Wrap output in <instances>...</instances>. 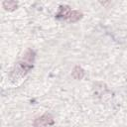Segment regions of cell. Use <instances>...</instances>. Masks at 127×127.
<instances>
[{"instance_id":"277c9868","label":"cell","mask_w":127,"mask_h":127,"mask_svg":"<svg viewBox=\"0 0 127 127\" xmlns=\"http://www.w3.org/2000/svg\"><path fill=\"white\" fill-rule=\"evenodd\" d=\"M80 18H81V13L78 11H71L69 16H68V20L70 22H76Z\"/></svg>"},{"instance_id":"5b68a950","label":"cell","mask_w":127,"mask_h":127,"mask_svg":"<svg viewBox=\"0 0 127 127\" xmlns=\"http://www.w3.org/2000/svg\"><path fill=\"white\" fill-rule=\"evenodd\" d=\"M3 6L6 10H14L17 7V3L14 1H5L3 2Z\"/></svg>"},{"instance_id":"3957f363","label":"cell","mask_w":127,"mask_h":127,"mask_svg":"<svg viewBox=\"0 0 127 127\" xmlns=\"http://www.w3.org/2000/svg\"><path fill=\"white\" fill-rule=\"evenodd\" d=\"M70 14V10H69V7L68 6H61V9L58 13V17H66L68 18Z\"/></svg>"},{"instance_id":"7a4b0ae2","label":"cell","mask_w":127,"mask_h":127,"mask_svg":"<svg viewBox=\"0 0 127 127\" xmlns=\"http://www.w3.org/2000/svg\"><path fill=\"white\" fill-rule=\"evenodd\" d=\"M71 75H72L75 79H81V78L83 77V75H84V71H83V69H82L80 66L76 65V66L73 68V70H72V72H71Z\"/></svg>"},{"instance_id":"6da1fadb","label":"cell","mask_w":127,"mask_h":127,"mask_svg":"<svg viewBox=\"0 0 127 127\" xmlns=\"http://www.w3.org/2000/svg\"><path fill=\"white\" fill-rule=\"evenodd\" d=\"M54 123V119L51 114H44L34 122V127H45Z\"/></svg>"}]
</instances>
